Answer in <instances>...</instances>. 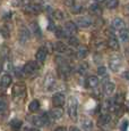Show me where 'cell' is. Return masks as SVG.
<instances>
[{
	"label": "cell",
	"instance_id": "ac0fdd59",
	"mask_svg": "<svg viewBox=\"0 0 129 131\" xmlns=\"http://www.w3.org/2000/svg\"><path fill=\"white\" fill-rule=\"evenodd\" d=\"M63 115V110L61 107H56L50 112V116L52 117L53 120H59L61 119Z\"/></svg>",
	"mask_w": 129,
	"mask_h": 131
},
{
	"label": "cell",
	"instance_id": "ab89813d",
	"mask_svg": "<svg viewBox=\"0 0 129 131\" xmlns=\"http://www.w3.org/2000/svg\"><path fill=\"white\" fill-rule=\"evenodd\" d=\"M54 131H67L66 129H64V128L63 127H59V128H57V129L56 130H54Z\"/></svg>",
	"mask_w": 129,
	"mask_h": 131
},
{
	"label": "cell",
	"instance_id": "5b68a950",
	"mask_svg": "<svg viewBox=\"0 0 129 131\" xmlns=\"http://www.w3.org/2000/svg\"><path fill=\"white\" fill-rule=\"evenodd\" d=\"M74 23L76 24V26H80V27H88L93 24V19L90 16H79L75 19Z\"/></svg>",
	"mask_w": 129,
	"mask_h": 131
},
{
	"label": "cell",
	"instance_id": "6da1fadb",
	"mask_svg": "<svg viewBox=\"0 0 129 131\" xmlns=\"http://www.w3.org/2000/svg\"><path fill=\"white\" fill-rule=\"evenodd\" d=\"M77 111H78V102L74 96H70L68 99V114L71 120L77 119Z\"/></svg>",
	"mask_w": 129,
	"mask_h": 131
},
{
	"label": "cell",
	"instance_id": "7c38bea8",
	"mask_svg": "<svg viewBox=\"0 0 129 131\" xmlns=\"http://www.w3.org/2000/svg\"><path fill=\"white\" fill-rule=\"evenodd\" d=\"M80 127L84 131H93L94 124H93V121L88 117H83L80 120Z\"/></svg>",
	"mask_w": 129,
	"mask_h": 131
},
{
	"label": "cell",
	"instance_id": "9c48e42d",
	"mask_svg": "<svg viewBox=\"0 0 129 131\" xmlns=\"http://www.w3.org/2000/svg\"><path fill=\"white\" fill-rule=\"evenodd\" d=\"M25 91H26V87L24 83H22V82H18V83L14 84L13 87V95L15 97H22V96L25 95Z\"/></svg>",
	"mask_w": 129,
	"mask_h": 131
},
{
	"label": "cell",
	"instance_id": "484cf974",
	"mask_svg": "<svg viewBox=\"0 0 129 131\" xmlns=\"http://www.w3.org/2000/svg\"><path fill=\"white\" fill-rule=\"evenodd\" d=\"M40 108V103L38 100H32L31 103H29L28 105V110L31 111V112H36Z\"/></svg>",
	"mask_w": 129,
	"mask_h": 131
},
{
	"label": "cell",
	"instance_id": "8fae6325",
	"mask_svg": "<svg viewBox=\"0 0 129 131\" xmlns=\"http://www.w3.org/2000/svg\"><path fill=\"white\" fill-rule=\"evenodd\" d=\"M29 37H31V32L27 29L26 26H22L21 30H19V41L22 43H26L29 40Z\"/></svg>",
	"mask_w": 129,
	"mask_h": 131
},
{
	"label": "cell",
	"instance_id": "1f68e13d",
	"mask_svg": "<svg viewBox=\"0 0 129 131\" xmlns=\"http://www.w3.org/2000/svg\"><path fill=\"white\" fill-rule=\"evenodd\" d=\"M68 43L71 45V46H78L79 42H78V39H77V38H75V37H69Z\"/></svg>",
	"mask_w": 129,
	"mask_h": 131
},
{
	"label": "cell",
	"instance_id": "5bb4252c",
	"mask_svg": "<svg viewBox=\"0 0 129 131\" xmlns=\"http://www.w3.org/2000/svg\"><path fill=\"white\" fill-rule=\"evenodd\" d=\"M33 123L35 127L42 128L48 123V119H46V115H42V116H35L33 119Z\"/></svg>",
	"mask_w": 129,
	"mask_h": 131
},
{
	"label": "cell",
	"instance_id": "7402d4cb",
	"mask_svg": "<svg viewBox=\"0 0 129 131\" xmlns=\"http://www.w3.org/2000/svg\"><path fill=\"white\" fill-rule=\"evenodd\" d=\"M53 50H56V51H58V52H66L67 50H68V48H67V46L64 43L58 41L53 45Z\"/></svg>",
	"mask_w": 129,
	"mask_h": 131
},
{
	"label": "cell",
	"instance_id": "30bf717a",
	"mask_svg": "<svg viewBox=\"0 0 129 131\" xmlns=\"http://www.w3.org/2000/svg\"><path fill=\"white\" fill-rule=\"evenodd\" d=\"M64 95L61 94V92H57V94L53 95L52 97V104H53L54 107H61L64 104Z\"/></svg>",
	"mask_w": 129,
	"mask_h": 131
},
{
	"label": "cell",
	"instance_id": "f1b7e54d",
	"mask_svg": "<svg viewBox=\"0 0 129 131\" xmlns=\"http://www.w3.org/2000/svg\"><path fill=\"white\" fill-rule=\"evenodd\" d=\"M10 127H11V129H14L15 131H18L19 128L22 127V121H19V120H13L10 122Z\"/></svg>",
	"mask_w": 129,
	"mask_h": 131
},
{
	"label": "cell",
	"instance_id": "f546056e",
	"mask_svg": "<svg viewBox=\"0 0 129 131\" xmlns=\"http://www.w3.org/2000/svg\"><path fill=\"white\" fill-rule=\"evenodd\" d=\"M52 15H53V17L56 19H58V21H61V19H63V17H64L63 13L61 12V10H59V9H58V10H54Z\"/></svg>",
	"mask_w": 129,
	"mask_h": 131
},
{
	"label": "cell",
	"instance_id": "44dd1931",
	"mask_svg": "<svg viewBox=\"0 0 129 131\" xmlns=\"http://www.w3.org/2000/svg\"><path fill=\"white\" fill-rule=\"evenodd\" d=\"M29 32L31 33H33L35 37H41V30H40V26L38 25L36 22H33V23H31V26H29Z\"/></svg>",
	"mask_w": 129,
	"mask_h": 131
},
{
	"label": "cell",
	"instance_id": "4fadbf2b",
	"mask_svg": "<svg viewBox=\"0 0 129 131\" xmlns=\"http://www.w3.org/2000/svg\"><path fill=\"white\" fill-rule=\"evenodd\" d=\"M115 90H116V84L113 83V82L108 81V82H105V83H104V85H103V92L106 96H111L113 92H115Z\"/></svg>",
	"mask_w": 129,
	"mask_h": 131
},
{
	"label": "cell",
	"instance_id": "603a6c76",
	"mask_svg": "<svg viewBox=\"0 0 129 131\" xmlns=\"http://www.w3.org/2000/svg\"><path fill=\"white\" fill-rule=\"evenodd\" d=\"M88 54V49L87 47L85 46H79L78 47V50H77V56L79 58H85Z\"/></svg>",
	"mask_w": 129,
	"mask_h": 131
},
{
	"label": "cell",
	"instance_id": "ee69618b",
	"mask_svg": "<svg viewBox=\"0 0 129 131\" xmlns=\"http://www.w3.org/2000/svg\"><path fill=\"white\" fill-rule=\"evenodd\" d=\"M1 70H2V64H1V62H0V72H1Z\"/></svg>",
	"mask_w": 129,
	"mask_h": 131
},
{
	"label": "cell",
	"instance_id": "f35d334b",
	"mask_svg": "<svg viewBox=\"0 0 129 131\" xmlns=\"http://www.w3.org/2000/svg\"><path fill=\"white\" fill-rule=\"evenodd\" d=\"M69 131H80V130H79L77 127H70V129H69Z\"/></svg>",
	"mask_w": 129,
	"mask_h": 131
},
{
	"label": "cell",
	"instance_id": "9a60e30c",
	"mask_svg": "<svg viewBox=\"0 0 129 131\" xmlns=\"http://www.w3.org/2000/svg\"><path fill=\"white\" fill-rule=\"evenodd\" d=\"M46 54H48V51H46L45 48L44 47L40 48L38 51H36V54H35L36 60H38L39 63H43L44 60H45V58H46Z\"/></svg>",
	"mask_w": 129,
	"mask_h": 131
},
{
	"label": "cell",
	"instance_id": "60d3db41",
	"mask_svg": "<svg viewBox=\"0 0 129 131\" xmlns=\"http://www.w3.org/2000/svg\"><path fill=\"white\" fill-rule=\"evenodd\" d=\"M96 4H103V2H105V0H95Z\"/></svg>",
	"mask_w": 129,
	"mask_h": 131
},
{
	"label": "cell",
	"instance_id": "2e32d148",
	"mask_svg": "<svg viewBox=\"0 0 129 131\" xmlns=\"http://www.w3.org/2000/svg\"><path fill=\"white\" fill-rule=\"evenodd\" d=\"M11 77L9 74H5L1 77V79H0V87L2 88V89H6V88H8L9 85L11 84Z\"/></svg>",
	"mask_w": 129,
	"mask_h": 131
},
{
	"label": "cell",
	"instance_id": "8d00e7d4",
	"mask_svg": "<svg viewBox=\"0 0 129 131\" xmlns=\"http://www.w3.org/2000/svg\"><path fill=\"white\" fill-rule=\"evenodd\" d=\"M86 69H87V65L82 64L80 66H79V72H80V73H84V72L86 71Z\"/></svg>",
	"mask_w": 129,
	"mask_h": 131
},
{
	"label": "cell",
	"instance_id": "8992f818",
	"mask_svg": "<svg viewBox=\"0 0 129 131\" xmlns=\"http://www.w3.org/2000/svg\"><path fill=\"white\" fill-rule=\"evenodd\" d=\"M56 77H54L52 73H48V74L45 75V79H44V88H45V90H48V91H50L54 88V85H56Z\"/></svg>",
	"mask_w": 129,
	"mask_h": 131
},
{
	"label": "cell",
	"instance_id": "7bdbcfd3",
	"mask_svg": "<svg viewBox=\"0 0 129 131\" xmlns=\"http://www.w3.org/2000/svg\"><path fill=\"white\" fill-rule=\"evenodd\" d=\"M125 78H126V79H128V73H127V72L125 73Z\"/></svg>",
	"mask_w": 129,
	"mask_h": 131
},
{
	"label": "cell",
	"instance_id": "3957f363",
	"mask_svg": "<svg viewBox=\"0 0 129 131\" xmlns=\"http://www.w3.org/2000/svg\"><path fill=\"white\" fill-rule=\"evenodd\" d=\"M39 70V64L34 60H31V62H27L23 67V72L25 73L26 75H32L34 74L36 71Z\"/></svg>",
	"mask_w": 129,
	"mask_h": 131
},
{
	"label": "cell",
	"instance_id": "52a82bcc",
	"mask_svg": "<svg viewBox=\"0 0 129 131\" xmlns=\"http://www.w3.org/2000/svg\"><path fill=\"white\" fill-rule=\"evenodd\" d=\"M23 9L27 14H39L42 10V6L39 4H26Z\"/></svg>",
	"mask_w": 129,
	"mask_h": 131
},
{
	"label": "cell",
	"instance_id": "cb8c5ba5",
	"mask_svg": "<svg viewBox=\"0 0 129 131\" xmlns=\"http://www.w3.org/2000/svg\"><path fill=\"white\" fill-rule=\"evenodd\" d=\"M110 120H111V117H110V115L109 114H102L100 117H99V125H105V124H108L109 122H110Z\"/></svg>",
	"mask_w": 129,
	"mask_h": 131
},
{
	"label": "cell",
	"instance_id": "d6986e66",
	"mask_svg": "<svg viewBox=\"0 0 129 131\" xmlns=\"http://www.w3.org/2000/svg\"><path fill=\"white\" fill-rule=\"evenodd\" d=\"M99 84V78L98 77H94V75H91L86 79V85L88 88H95L98 87Z\"/></svg>",
	"mask_w": 129,
	"mask_h": 131
},
{
	"label": "cell",
	"instance_id": "ba28073f",
	"mask_svg": "<svg viewBox=\"0 0 129 131\" xmlns=\"http://www.w3.org/2000/svg\"><path fill=\"white\" fill-rule=\"evenodd\" d=\"M62 30H63V32H64L66 36L71 37V36H74V34L77 32V26H76V24L74 23V22L69 21V22H67V23L64 24Z\"/></svg>",
	"mask_w": 129,
	"mask_h": 131
},
{
	"label": "cell",
	"instance_id": "83f0119b",
	"mask_svg": "<svg viewBox=\"0 0 129 131\" xmlns=\"http://www.w3.org/2000/svg\"><path fill=\"white\" fill-rule=\"evenodd\" d=\"M105 2H106V7L109 9H115L119 5V0H105Z\"/></svg>",
	"mask_w": 129,
	"mask_h": 131
},
{
	"label": "cell",
	"instance_id": "7a4b0ae2",
	"mask_svg": "<svg viewBox=\"0 0 129 131\" xmlns=\"http://www.w3.org/2000/svg\"><path fill=\"white\" fill-rule=\"evenodd\" d=\"M121 65H122V59L118 55L112 56L110 58V60H109V66H110V70L112 72H118L120 70Z\"/></svg>",
	"mask_w": 129,
	"mask_h": 131
},
{
	"label": "cell",
	"instance_id": "74e56055",
	"mask_svg": "<svg viewBox=\"0 0 129 131\" xmlns=\"http://www.w3.org/2000/svg\"><path fill=\"white\" fill-rule=\"evenodd\" d=\"M74 2H75V0H66L64 4H66V6L71 7V6H74Z\"/></svg>",
	"mask_w": 129,
	"mask_h": 131
},
{
	"label": "cell",
	"instance_id": "e575fe53",
	"mask_svg": "<svg viewBox=\"0 0 129 131\" xmlns=\"http://www.w3.org/2000/svg\"><path fill=\"white\" fill-rule=\"evenodd\" d=\"M120 129L121 131H127L128 130V121H123L122 122V124H121V127H120Z\"/></svg>",
	"mask_w": 129,
	"mask_h": 131
},
{
	"label": "cell",
	"instance_id": "836d02e7",
	"mask_svg": "<svg viewBox=\"0 0 129 131\" xmlns=\"http://www.w3.org/2000/svg\"><path fill=\"white\" fill-rule=\"evenodd\" d=\"M71 12L74 13V14H78V13L82 12V6H79V5H75V6H71Z\"/></svg>",
	"mask_w": 129,
	"mask_h": 131
},
{
	"label": "cell",
	"instance_id": "ffe728a7",
	"mask_svg": "<svg viewBox=\"0 0 129 131\" xmlns=\"http://www.w3.org/2000/svg\"><path fill=\"white\" fill-rule=\"evenodd\" d=\"M108 47L112 50H118L119 49V41L117 40L116 37H110L108 39Z\"/></svg>",
	"mask_w": 129,
	"mask_h": 131
},
{
	"label": "cell",
	"instance_id": "4dcf8cb0",
	"mask_svg": "<svg viewBox=\"0 0 129 131\" xmlns=\"http://www.w3.org/2000/svg\"><path fill=\"white\" fill-rule=\"evenodd\" d=\"M6 108H7V100L5 99V98L0 97V112L5 111Z\"/></svg>",
	"mask_w": 129,
	"mask_h": 131
},
{
	"label": "cell",
	"instance_id": "b9f144b4",
	"mask_svg": "<svg viewBox=\"0 0 129 131\" xmlns=\"http://www.w3.org/2000/svg\"><path fill=\"white\" fill-rule=\"evenodd\" d=\"M27 131H40L39 129H29V130H27Z\"/></svg>",
	"mask_w": 129,
	"mask_h": 131
},
{
	"label": "cell",
	"instance_id": "277c9868",
	"mask_svg": "<svg viewBox=\"0 0 129 131\" xmlns=\"http://www.w3.org/2000/svg\"><path fill=\"white\" fill-rule=\"evenodd\" d=\"M57 62H58V64H59V71H60L61 75L68 77L69 73H70V67H69L68 63L63 58H61V57H57Z\"/></svg>",
	"mask_w": 129,
	"mask_h": 131
},
{
	"label": "cell",
	"instance_id": "d6a6232c",
	"mask_svg": "<svg viewBox=\"0 0 129 131\" xmlns=\"http://www.w3.org/2000/svg\"><path fill=\"white\" fill-rule=\"evenodd\" d=\"M54 31H56V36L58 37V38H63V37H66V34H64L63 30L60 29V27H58V29H54Z\"/></svg>",
	"mask_w": 129,
	"mask_h": 131
},
{
	"label": "cell",
	"instance_id": "4316f807",
	"mask_svg": "<svg viewBox=\"0 0 129 131\" xmlns=\"http://www.w3.org/2000/svg\"><path fill=\"white\" fill-rule=\"evenodd\" d=\"M119 39L121 42H127L128 41V31L126 29L121 30L120 33H119Z\"/></svg>",
	"mask_w": 129,
	"mask_h": 131
},
{
	"label": "cell",
	"instance_id": "d4e9b609",
	"mask_svg": "<svg viewBox=\"0 0 129 131\" xmlns=\"http://www.w3.org/2000/svg\"><path fill=\"white\" fill-rule=\"evenodd\" d=\"M90 12L92 14H96V15H100L101 13H102V9H101V7L99 6L98 4H93L90 6Z\"/></svg>",
	"mask_w": 129,
	"mask_h": 131
},
{
	"label": "cell",
	"instance_id": "d590c367",
	"mask_svg": "<svg viewBox=\"0 0 129 131\" xmlns=\"http://www.w3.org/2000/svg\"><path fill=\"white\" fill-rule=\"evenodd\" d=\"M98 73L100 75H105L106 74V69L104 66H100L99 67V70H98Z\"/></svg>",
	"mask_w": 129,
	"mask_h": 131
},
{
	"label": "cell",
	"instance_id": "e0dca14e",
	"mask_svg": "<svg viewBox=\"0 0 129 131\" xmlns=\"http://www.w3.org/2000/svg\"><path fill=\"white\" fill-rule=\"evenodd\" d=\"M111 26H112L115 30H117V31H121V30L125 29V22H123V19L118 18V17H117V18H115L112 21Z\"/></svg>",
	"mask_w": 129,
	"mask_h": 131
}]
</instances>
